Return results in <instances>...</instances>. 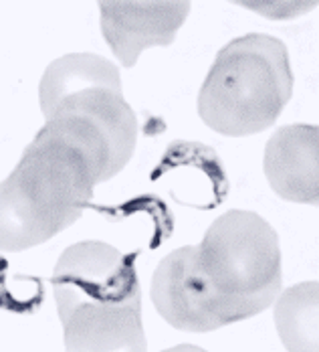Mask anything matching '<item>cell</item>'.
<instances>
[{
  "label": "cell",
  "mask_w": 319,
  "mask_h": 352,
  "mask_svg": "<svg viewBox=\"0 0 319 352\" xmlns=\"http://www.w3.org/2000/svg\"><path fill=\"white\" fill-rule=\"evenodd\" d=\"M59 113L73 116L102 134L109 148L115 175H119L132 160L138 142V120L132 106L123 98V89L107 85L83 87L67 96L51 111L49 118Z\"/></svg>",
  "instance_id": "ba28073f"
},
{
  "label": "cell",
  "mask_w": 319,
  "mask_h": 352,
  "mask_svg": "<svg viewBox=\"0 0 319 352\" xmlns=\"http://www.w3.org/2000/svg\"><path fill=\"white\" fill-rule=\"evenodd\" d=\"M271 21H291L311 12L319 0H228Z\"/></svg>",
  "instance_id": "8fae6325"
},
{
  "label": "cell",
  "mask_w": 319,
  "mask_h": 352,
  "mask_svg": "<svg viewBox=\"0 0 319 352\" xmlns=\"http://www.w3.org/2000/svg\"><path fill=\"white\" fill-rule=\"evenodd\" d=\"M152 302L160 316L184 332L235 324L200 267L196 245L180 247L160 261L152 278Z\"/></svg>",
  "instance_id": "5b68a950"
},
{
  "label": "cell",
  "mask_w": 319,
  "mask_h": 352,
  "mask_svg": "<svg viewBox=\"0 0 319 352\" xmlns=\"http://www.w3.org/2000/svg\"><path fill=\"white\" fill-rule=\"evenodd\" d=\"M99 25L111 53L134 67L145 49L168 47L190 14V0H97Z\"/></svg>",
  "instance_id": "8992f818"
},
{
  "label": "cell",
  "mask_w": 319,
  "mask_h": 352,
  "mask_svg": "<svg viewBox=\"0 0 319 352\" xmlns=\"http://www.w3.org/2000/svg\"><path fill=\"white\" fill-rule=\"evenodd\" d=\"M263 168L281 199L319 207V126L279 128L267 142Z\"/></svg>",
  "instance_id": "52a82bcc"
},
{
  "label": "cell",
  "mask_w": 319,
  "mask_h": 352,
  "mask_svg": "<svg viewBox=\"0 0 319 352\" xmlns=\"http://www.w3.org/2000/svg\"><path fill=\"white\" fill-rule=\"evenodd\" d=\"M89 85L121 89L119 69L109 59L95 53H69L55 59L49 63L38 83V104L43 116L49 118L67 96Z\"/></svg>",
  "instance_id": "9c48e42d"
},
{
  "label": "cell",
  "mask_w": 319,
  "mask_h": 352,
  "mask_svg": "<svg viewBox=\"0 0 319 352\" xmlns=\"http://www.w3.org/2000/svg\"><path fill=\"white\" fill-rule=\"evenodd\" d=\"M198 249L200 267L233 322L267 310L281 294V249L273 227L252 211L220 214Z\"/></svg>",
  "instance_id": "277c9868"
},
{
  "label": "cell",
  "mask_w": 319,
  "mask_h": 352,
  "mask_svg": "<svg viewBox=\"0 0 319 352\" xmlns=\"http://www.w3.org/2000/svg\"><path fill=\"white\" fill-rule=\"evenodd\" d=\"M65 352H145L142 289L132 261L104 241L67 247L53 274Z\"/></svg>",
  "instance_id": "7a4b0ae2"
},
{
  "label": "cell",
  "mask_w": 319,
  "mask_h": 352,
  "mask_svg": "<svg viewBox=\"0 0 319 352\" xmlns=\"http://www.w3.org/2000/svg\"><path fill=\"white\" fill-rule=\"evenodd\" d=\"M162 352H206L200 346H192V344H178V346H172V349H166Z\"/></svg>",
  "instance_id": "7c38bea8"
},
{
  "label": "cell",
  "mask_w": 319,
  "mask_h": 352,
  "mask_svg": "<svg viewBox=\"0 0 319 352\" xmlns=\"http://www.w3.org/2000/svg\"><path fill=\"white\" fill-rule=\"evenodd\" d=\"M109 178V152L95 134L67 118L45 120L0 182V251H25L65 231Z\"/></svg>",
  "instance_id": "6da1fadb"
},
{
  "label": "cell",
  "mask_w": 319,
  "mask_h": 352,
  "mask_svg": "<svg viewBox=\"0 0 319 352\" xmlns=\"http://www.w3.org/2000/svg\"><path fill=\"white\" fill-rule=\"evenodd\" d=\"M275 326L287 352H319V282L285 289L275 304Z\"/></svg>",
  "instance_id": "30bf717a"
},
{
  "label": "cell",
  "mask_w": 319,
  "mask_h": 352,
  "mask_svg": "<svg viewBox=\"0 0 319 352\" xmlns=\"http://www.w3.org/2000/svg\"><path fill=\"white\" fill-rule=\"evenodd\" d=\"M293 96V71L283 41L263 33L222 47L200 94L202 122L224 136H250L271 128Z\"/></svg>",
  "instance_id": "3957f363"
}]
</instances>
